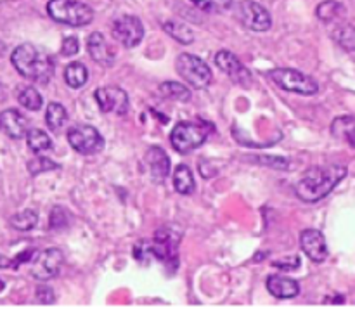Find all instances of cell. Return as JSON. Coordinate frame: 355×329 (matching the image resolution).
Here are the masks:
<instances>
[{
	"instance_id": "obj_13",
	"label": "cell",
	"mask_w": 355,
	"mask_h": 329,
	"mask_svg": "<svg viewBox=\"0 0 355 329\" xmlns=\"http://www.w3.org/2000/svg\"><path fill=\"white\" fill-rule=\"evenodd\" d=\"M300 246L305 255L315 263H321L328 258V244L326 238L318 229H305L300 234Z\"/></svg>"
},
{
	"instance_id": "obj_31",
	"label": "cell",
	"mask_w": 355,
	"mask_h": 329,
	"mask_svg": "<svg viewBox=\"0 0 355 329\" xmlns=\"http://www.w3.org/2000/svg\"><path fill=\"white\" fill-rule=\"evenodd\" d=\"M78 51H80V42H78V38H76V37H68V38H64V42H62L61 52L66 55V57H69V55L78 54Z\"/></svg>"
},
{
	"instance_id": "obj_34",
	"label": "cell",
	"mask_w": 355,
	"mask_h": 329,
	"mask_svg": "<svg viewBox=\"0 0 355 329\" xmlns=\"http://www.w3.org/2000/svg\"><path fill=\"white\" fill-rule=\"evenodd\" d=\"M6 267H14V263L10 262V260L3 258V256H0V269H6Z\"/></svg>"
},
{
	"instance_id": "obj_25",
	"label": "cell",
	"mask_w": 355,
	"mask_h": 329,
	"mask_svg": "<svg viewBox=\"0 0 355 329\" xmlns=\"http://www.w3.org/2000/svg\"><path fill=\"white\" fill-rule=\"evenodd\" d=\"M315 12H318L319 19L329 23V21L340 19V17L345 14V9H343L342 3L335 2V0H328V2L319 3V7H318V10H315Z\"/></svg>"
},
{
	"instance_id": "obj_11",
	"label": "cell",
	"mask_w": 355,
	"mask_h": 329,
	"mask_svg": "<svg viewBox=\"0 0 355 329\" xmlns=\"http://www.w3.org/2000/svg\"><path fill=\"white\" fill-rule=\"evenodd\" d=\"M215 64L232 80V82L239 83L243 87H250L252 85L253 78H252V73L250 69L239 61L238 55H234L232 52L229 51H220L217 52L215 55Z\"/></svg>"
},
{
	"instance_id": "obj_24",
	"label": "cell",
	"mask_w": 355,
	"mask_h": 329,
	"mask_svg": "<svg viewBox=\"0 0 355 329\" xmlns=\"http://www.w3.org/2000/svg\"><path fill=\"white\" fill-rule=\"evenodd\" d=\"M68 120V113H66L64 107L59 103H51L47 106V111H45V121H47L49 128L52 130H59L62 125Z\"/></svg>"
},
{
	"instance_id": "obj_3",
	"label": "cell",
	"mask_w": 355,
	"mask_h": 329,
	"mask_svg": "<svg viewBox=\"0 0 355 329\" xmlns=\"http://www.w3.org/2000/svg\"><path fill=\"white\" fill-rule=\"evenodd\" d=\"M49 16L69 26H85L94 19V10L78 0H51L47 3Z\"/></svg>"
},
{
	"instance_id": "obj_15",
	"label": "cell",
	"mask_w": 355,
	"mask_h": 329,
	"mask_svg": "<svg viewBox=\"0 0 355 329\" xmlns=\"http://www.w3.org/2000/svg\"><path fill=\"white\" fill-rule=\"evenodd\" d=\"M146 165H148L153 180H156V182H163L168 177L170 159L162 148L153 145V148L148 149V152H146Z\"/></svg>"
},
{
	"instance_id": "obj_33",
	"label": "cell",
	"mask_w": 355,
	"mask_h": 329,
	"mask_svg": "<svg viewBox=\"0 0 355 329\" xmlns=\"http://www.w3.org/2000/svg\"><path fill=\"white\" fill-rule=\"evenodd\" d=\"M37 301H40V303H52L54 301V291L49 286L37 287Z\"/></svg>"
},
{
	"instance_id": "obj_30",
	"label": "cell",
	"mask_w": 355,
	"mask_h": 329,
	"mask_svg": "<svg viewBox=\"0 0 355 329\" xmlns=\"http://www.w3.org/2000/svg\"><path fill=\"white\" fill-rule=\"evenodd\" d=\"M28 168H30L31 175H37V173L49 172V170L52 168H59V165H55L52 159L45 158V156H38V158L31 159V161L28 163Z\"/></svg>"
},
{
	"instance_id": "obj_7",
	"label": "cell",
	"mask_w": 355,
	"mask_h": 329,
	"mask_svg": "<svg viewBox=\"0 0 355 329\" xmlns=\"http://www.w3.org/2000/svg\"><path fill=\"white\" fill-rule=\"evenodd\" d=\"M68 142L76 152L80 154H96V152L103 151L104 139L99 134L96 127L90 125H80V127H73L68 132Z\"/></svg>"
},
{
	"instance_id": "obj_2",
	"label": "cell",
	"mask_w": 355,
	"mask_h": 329,
	"mask_svg": "<svg viewBox=\"0 0 355 329\" xmlns=\"http://www.w3.org/2000/svg\"><path fill=\"white\" fill-rule=\"evenodd\" d=\"M14 68L21 76L38 83H47L54 75V61L44 51H38L31 44H23L14 48L10 55Z\"/></svg>"
},
{
	"instance_id": "obj_18",
	"label": "cell",
	"mask_w": 355,
	"mask_h": 329,
	"mask_svg": "<svg viewBox=\"0 0 355 329\" xmlns=\"http://www.w3.org/2000/svg\"><path fill=\"white\" fill-rule=\"evenodd\" d=\"M333 135L342 141L349 142L355 148V116H342L333 121Z\"/></svg>"
},
{
	"instance_id": "obj_26",
	"label": "cell",
	"mask_w": 355,
	"mask_h": 329,
	"mask_svg": "<svg viewBox=\"0 0 355 329\" xmlns=\"http://www.w3.org/2000/svg\"><path fill=\"white\" fill-rule=\"evenodd\" d=\"M159 90H162L163 96L179 100V103H187L191 99V90L187 87H184L182 83L165 82L159 85Z\"/></svg>"
},
{
	"instance_id": "obj_4",
	"label": "cell",
	"mask_w": 355,
	"mask_h": 329,
	"mask_svg": "<svg viewBox=\"0 0 355 329\" xmlns=\"http://www.w3.org/2000/svg\"><path fill=\"white\" fill-rule=\"evenodd\" d=\"M270 80L288 92L302 94V96H314L319 92V83L312 76L291 68H279L270 71Z\"/></svg>"
},
{
	"instance_id": "obj_21",
	"label": "cell",
	"mask_w": 355,
	"mask_h": 329,
	"mask_svg": "<svg viewBox=\"0 0 355 329\" xmlns=\"http://www.w3.org/2000/svg\"><path fill=\"white\" fill-rule=\"evenodd\" d=\"M333 40L343 47L345 51L355 52V26L352 24H338V26L333 30Z\"/></svg>"
},
{
	"instance_id": "obj_27",
	"label": "cell",
	"mask_w": 355,
	"mask_h": 329,
	"mask_svg": "<svg viewBox=\"0 0 355 329\" xmlns=\"http://www.w3.org/2000/svg\"><path fill=\"white\" fill-rule=\"evenodd\" d=\"M38 213L35 210H23L10 217V225L17 231H31L37 225Z\"/></svg>"
},
{
	"instance_id": "obj_19",
	"label": "cell",
	"mask_w": 355,
	"mask_h": 329,
	"mask_svg": "<svg viewBox=\"0 0 355 329\" xmlns=\"http://www.w3.org/2000/svg\"><path fill=\"white\" fill-rule=\"evenodd\" d=\"M173 186H175V190L180 194H191L194 190V177L193 172L187 165H179L175 170V175H173Z\"/></svg>"
},
{
	"instance_id": "obj_16",
	"label": "cell",
	"mask_w": 355,
	"mask_h": 329,
	"mask_svg": "<svg viewBox=\"0 0 355 329\" xmlns=\"http://www.w3.org/2000/svg\"><path fill=\"white\" fill-rule=\"evenodd\" d=\"M0 130L10 139H23L28 134V121L17 109H6L0 113Z\"/></svg>"
},
{
	"instance_id": "obj_20",
	"label": "cell",
	"mask_w": 355,
	"mask_h": 329,
	"mask_svg": "<svg viewBox=\"0 0 355 329\" xmlns=\"http://www.w3.org/2000/svg\"><path fill=\"white\" fill-rule=\"evenodd\" d=\"M87 78H89V71H87L83 62H71V64H68L64 71V80L71 89H80V87L85 85Z\"/></svg>"
},
{
	"instance_id": "obj_8",
	"label": "cell",
	"mask_w": 355,
	"mask_h": 329,
	"mask_svg": "<svg viewBox=\"0 0 355 329\" xmlns=\"http://www.w3.org/2000/svg\"><path fill=\"white\" fill-rule=\"evenodd\" d=\"M62 262H64V256H62L61 249H44V251H40L35 256L33 265H31V276L38 281L52 279V277H55L59 274Z\"/></svg>"
},
{
	"instance_id": "obj_29",
	"label": "cell",
	"mask_w": 355,
	"mask_h": 329,
	"mask_svg": "<svg viewBox=\"0 0 355 329\" xmlns=\"http://www.w3.org/2000/svg\"><path fill=\"white\" fill-rule=\"evenodd\" d=\"M191 2L208 12H224L232 6V0H191Z\"/></svg>"
},
{
	"instance_id": "obj_32",
	"label": "cell",
	"mask_w": 355,
	"mask_h": 329,
	"mask_svg": "<svg viewBox=\"0 0 355 329\" xmlns=\"http://www.w3.org/2000/svg\"><path fill=\"white\" fill-rule=\"evenodd\" d=\"M300 263H302L300 256H290V258L277 260V262H274V267H277V269H281V270H295L300 267Z\"/></svg>"
},
{
	"instance_id": "obj_6",
	"label": "cell",
	"mask_w": 355,
	"mask_h": 329,
	"mask_svg": "<svg viewBox=\"0 0 355 329\" xmlns=\"http://www.w3.org/2000/svg\"><path fill=\"white\" fill-rule=\"evenodd\" d=\"M208 137V130L205 125L200 123H191V121H180V123L175 125V128L172 130V135H170V141H172V145L175 148V151L186 152L194 151L200 145L205 144Z\"/></svg>"
},
{
	"instance_id": "obj_10",
	"label": "cell",
	"mask_w": 355,
	"mask_h": 329,
	"mask_svg": "<svg viewBox=\"0 0 355 329\" xmlns=\"http://www.w3.org/2000/svg\"><path fill=\"white\" fill-rule=\"evenodd\" d=\"M94 97L103 113H113L121 116L128 111V96L120 87H99Z\"/></svg>"
},
{
	"instance_id": "obj_9",
	"label": "cell",
	"mask_w": 355,
	"mask_h": 329,
	"mask_svg": "<svg viewBox=\"0 0 355 329\" xmlns=\"http://www.w3.org/2000/svg\"><path fill=\"white\" fill-rule=\"evenodd\" d=\"M113 37L123 47L132 48L141 44L142 37H144V26H142L139 17L121 16L113 23Z\"/></svg>"
},
{
	"instance_id": "obj_12",
	"label": "cell",
	"mask_w": 355,
	"mask_h": 329,
	"mask_svg": "<svg viewBox=\"0 0 355 329\" xmlns=\"http://www.w3.org/2000/svg\"><path fill=\"white\" fill-rule=\"evenodd\" d=\"M239 16H241L243 24L252 31H267L272 26L269 10L252 0H246L239 6Z\"/></svg>"
},
{
	"instance_id": "obj_1",
	"label": "cell",
	"mask_w": 355,
	"mask_h": 329,
	"mask_svg": "<svg viewBox=\"0 0 355 329\" xmlns=\"http://www.w3.org/2000/svg\"><path fill=\"white\" fill-rule=\"evenodd\" d=\"M345 177L347 166L343 165L314 166L298 180L295 193L305 203H318L328 196Z\"/></svg>"
},
{
	"instance_id": "obj_14",
	"label": "cell",
	"mask_w": 355,
	"mask_h": 329,
	"mask_svg": "<svg viewBox=\"0 0 355 329\" xmlns=\"http://www.w3.org/2000/svg\"><path fill=\"white\" fill-rule=\"evenodd\" d=\"M87 51H89L90 57L101 66H113L114 62V52L110 47L103 33L96 31L87 38Z\"/></svg>"
},
{
	"instance_id": "obj_22",
	"label": "cell",
	"mask_w": 355,
	"mask_h": 329,
	"mask_svg": "<svg viewBox=\"0 0 355 329\" xmlns=\"http://www.w3.org/2000/svg\"><path fill=\"white\" fill-rule=\"evenodd\" d=\"M26 142H28V148H30L33 152H37V154H40V152L44 151H49V149L52 148L51 137H49L44 130H40V128H31V130H28Z\"/></svg>"
},
{
	"instance_id": "obj_28",
	"label": "cell",
	"mask_w": 355,
	"mask_h": 329,
	"mask_svg": "<svg viewBox=\"0 0 355 329\" xmlns=\"http://www.w3.org/2000/svg\"><path fill=\"white\" fill-rule=\"evenodd\" d=\"M17 100L21 103V106H24L30 111H38L42 107V104H44V99H42L38 90L33 89V87H24V89H21L19 94H17Z\"/></svg>"
},
{
	"instance_id": "obj_23",
	"label": "cell",
	"mask_w": 355,
	"mask_h": 329,
	"mask_svg": "<svg viewBox=\"0 0 355 329\" xmlns=\"http://www.w3.org/2000/svg\"><path fill=\"white\" fill-rule=\"evenodd\" d=\"M163 30H165L170 37L175 38L177 42H180V44L184 45L191 44V42L194 40L191 28L187 26V24L180 23V21H166V23L163 24Z\"/></svg>"
},
{
	"instance_id": "obj_35",
	"label": "cell",
	"mask_w": 355,
	"mask_h": 329,
	"mask_svg": "<svg viewBox=\"0 0 355 329\" xmlns=\"http://www.w3.org/2000/svg\"><path fill=\"white\" fill-rule=\"evenodd\" d=\"M2 52H3V44H2V42H0V54H2Z\"/></svg>"
},
{
	"instance_id": "obj_5",
	"label": "cell",
	"mask_w": 355,
	"mask_h": 329,
	"mask_svg": "<svg viewBox=\"0 0 355 329\" xmlns=\"http://www.w3.org/2000/svg\"><path fill=\"white\" fill-rule=\"evenodd\" d=\"M177 71L194 89H207L211 83V69L207 62L193 54H180L177 57Z\"/></svg>"
},
{
	"instance_id": "obj_17",
	"label": "cell",
	"mask_w": 355,
	"mask_h": 329,
	"mask_svg": "<svg viewBox=\"0 0 355 329\" xmlns=\"http://www.w3.org/2000/svg\"><path fill=\"white\" fill-rule=\"evenodd\" d=\"M267 290L270 294L281 300H288V298H295L300 293V286L295 279L284 276H270L267 279Z\"/></svg>"
}]
</instances>
